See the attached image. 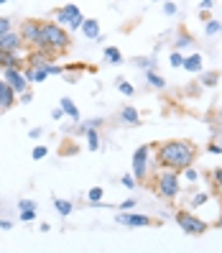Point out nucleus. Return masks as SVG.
I'll return each mask as SVG.
<instances>
[{
  "label": "nucleus",
  "instance_id": "nucleus-1",
  "mask_svg": "<svg viewBox=\"0 0 222 253\" xmlns=\"http://www.w3.org/2000/svg\"><path fill=\"white\" fill-rule=\"evenodd\" d=\"M197 156V148L194 143H189V141H166V143H161L158 148V161L164 164V167L171 171H186L191 167V161H194Z\"/></svg>",
  "mask_w": 222,
  "mask_h": 253
},
{
  "label": "nucleus",
  "instance_id": "nucleus-2",
  "mask_svg": "<svg viewBox=\"0 0 222 253\" xmlns=\"http://www.w3.org/2000/svg\"><path fill=\"white\" fill-rule=\"evenodd\" d=\"M38 46L41 49H54L62 51L69 46V34L62 31L59 23H41V36H38Z\"/></svg>",
  "mask_w": 222,
  "mask_h": 253
},
{
  "label": "nucleus",
  "instance_id": "nucleus-3",
  "mask_svg": "<svg viewBox=\"0 0 222 253\" xmlns=\"http://www.w3.org/2000/svg\"><path fill=\"white\" fill-rule=\"evenodd\" d=\"M176 225H179L186 235H202V233H207V222L202 220V217H197V215H191V212H176Z\"/></svg>",
  "mask_w": 222,
  "mask_h": 253
},
{
  "label": "nucleus",
  "instance_id": "nucleus-4",
  "mask_svg": "<svg viewBox=\"0 0 222 253\" xmlns=\"http://www.w3.org/2000/svg\"><path fill=\"white\" fill-rule=\"evenodd\" d=\"M56 21L59 26H69V28H79L84 23L82 18V10L77 5H64V8H59L56 10Z\"/></svg>",
  "mask_w": 222,
  "mask_h": 253
},
{
  "label": "nucleus",
  "instance_id": "nucleus-5",
  "mask_svg": "<svg viewBox=\"0 0 222 253\" xmlns=\"http://www.w3.org/2000/svg\"><path fill=\"white\" fill-rule=\"evenodd\" d=\"M158 192L169 200H174L179 195V176H176V171H161L158 174Z\"/></svg>",
  "mask_w": 222,
  "mask_h": 253
},
{
  "label": "nucleus",
  "instance_id": "nucleus-6",
  "mask_svg": "<svg viewBox=\"0 0 222 253\" xmlns=\"http://www.w3.org/2000/svg\"><path fill=\"white\" fill-rule=\"evenodd\" d=\"M3 82L10 87L13 92H26V77L21 74V69H5L3 72Z\"/></svg>",
  "mask_w": 222,
  "mask_h": 253
},
{
  "label": "nucleus",
  "instance_id": "nucleus-7",
  "mask_svg": "<svg viewBox=\"0 0 222 253\" xmlns=\"http://www.w3.org/2000/svg\"><path fill=\"white\" fill-rule=\"evenodd\" d=\"M146 164H148V146H141L133 154V174H136V179H143L146 176Z\"/></svg>",
  "mask_w": 222,
  "mask_h": 253
},
{
  "label": "nucleus",
  "instance_id": "nucleus-8",
  "mask_svg": "<svg viewBox=\"0 0 222 253\" xmlns=\"http://www.w3.org/2000/svg\"><path fill=\"white\" fill-rule=\"evenodd\" d=\"M115 220L120 222V225H130V228H146V225H151V217L136 215V212H120Z\"/></svg>",
  "mask_w": 222,
  "mask_h": 253
},
{
  "label": "nucleus",
  "instance_id": "nucleus-9",
  "mask_svg": "<svg viewBox=\"0 0 222 253\" xmlns=\"http://www.w3.org/2000/svg\"><path fill=\"white\" fill-rule=\"evenodd\" d=\"M38 36H41V23L38 21H26L23 28H21V41H28L38 46Z\"/></svg>",
  "mask_w": 222,
  "mask_h": 253
},
{
  "label": "nucleus",
  "instance_id": "nucleus-10",
  "mask_svg": "<svg viewBox=\"0 0 222 253\" xmlns=\"http://www.w3.org/2000/svg\"><path fill=\"white\" fill-rule=\"evenodd\" d=\"M18 46H21V36L16 31L0 36V54H18Z\"/></svg>",
  "mask_w": 222,
  "mask_h": 253
},
{
  "label": "nucleus",
  "instance_id": "nucleus-11",
  "mask_svg": "<svg viewBox=\"0 0 222 253\" xmlns=\"http://www.w3.org/2000/svg\"><path fill=\"white\" fill-rule=\"evenodd\" d=\"M13 102H16V92H13L10 87L0 80V108L8 110V108H13Z\"/></svg>",
  "mask_w": 222,
  "mask_h": 253
},
{
  "label": "nucleus",
  "instance_id": "nucleus-12",
  "mask_svg": "<svg viewBox=\"0 0 222 253\" xmlns=\"http://www.w3.org/2000/svg\"><path fill=\"white\" fill-rule=\"evenodd\" d=\"M82 31H84L87 39H97V36H100V23L90 18V21H84V23H82Z\"/></svg>",
  "mask_w": 222,
  "mask_h": 253
},
{
  "label": "nucleus",
  "instance_id": "nucleus-13",
  "mask_svg": "<svg viewBox=\"0 0 222 253\" xmlns=\"http://www.w3.org/2000/svg\"><path fill=\"white\" fill-rule=\"evenodd\" d=\"M184 69H186V72H199V69H202V56H199V54L186 56V59H184Z\"/></svg>",
  "mask_w": 222,
  "mask_h": 253
},
{
  "label": "nucleus",
  "instance_id": "nucleus-14",
  "mask_svg": "<svg viewBox=\"0 0 222 253\" xmlns=\"http://www.w3.org/2000/svg\"><path fill=\"white\" fill-rule=\"evenodd\" d=\"M18 54H0V67L5 69H18Z\"/></svg>",
  "mask_w": 222,
  "mask_h": 253
},
{
  "label": "nucleus",
  "instance_id": "nucleus-15",
  "mask_svg": "<svg viewBox=\"0 0 222 253\" xmlns=\"http://www.w3.org/2000/svg\"><path fill=\"white\" fill-rule=\"evenodd\" d=\"M62 110L69 115V118H74V121H77V118H79V113H77V108H74V102L69 100V97H64L62 100Z\"/></svg>",
  "mask_w": 222,
  "mask_h": 253
},
{
  "label": "nucleus",
  "instance_id": "nucleus-16",
  "mask_svg": "<svg viewBox=\"0 0 222 253\" xmlns=\"http://www.w3.org/2000/svg\"><path fill=\"white\" fill-rule=\"evenodd\" d=\"M105 56H108V62H110V64H120V62H123L120 51H117L115 46H108V49H105Z\"/></svg>",
  "mask_w": 222,
  "mask_h": 253
},
{
  "label": "nucleus",
  "instance_id": "nucleus-17",
  "mask_svg": "<svg viewBox=\"0 0 222 253\" xmlns=\"http://www.w3.org/2000/svg\"><path fill=\"white\" fill-rule=\"evenodd\" d=\"M54 207L59 210V215H62V217L72 215V205H69V202H64V200H54Z\"/></svg>",
  "mask_w": 222,
  "mask_h": 253
},
{
  "label": "nucleus",
  "instance_id": "nucleus-18",
  "mask_svg": "<svg viewBox=\"0 0 222 253\" xmlns=\"http://www.w3.org/2000/svg\"><path fill=\"white\" fill-rule=\"evenodd\" d=\"M123 121H128V123H138V113H136V108H123Z\"/></svg>",
  "mask_w": 222,
  "mask_h": 253
},
{
  "label": "nucleus",
  "instance_id": "nucleus-19",
  "mask_svg": "<svg viewBox=\"0 0 222 253\" xmlns=\"http://www.w3.org/2000/svg\"><path fill=\"white\" fill-rule=\"evenodd\" d=\"M87 143H90V148H92V151H95V148L100 146V138H97V130H95V128H90V130H87Z\"/></svg>",
  "mask_w": 222,
  "mask_h": 253
},
{
  "label": "nucleus",
  "instance_id": "nucleus-20",
  "mask_svg": "<svg viewBox=\"0 0 222 253\" xmlns=\"http://www.w3.org/2000/svg\"><path fill=\"white\" fill-rule=\"evenodd\" d=\"M148 82H151L153 87H161V90H164V80H161L158 74H153V72H148Z\"/></svg>",
  "mask_w": 222,
  "mask_h": 253
},
{
  "label": "nucleus",
  "instance_id": "nucleus-21",
  "mask_svg": "<svg viewBox=\"0 0 222 253\" xmlns=\"http://www.w3.org/2000/svg\"><path fill=\"white\" fill-rule=\"evenodd\" d=\"M169 62H171V67H182V64H184V56H182L179 51H174V54H171V59H169Z\"/></svg>",
  "mask_w": 222,
  "mask_h": 253
},
{
  "label": "nucleus",
  "instance_id": "nucleus-22",
  "mask_svg": "<svg viewBox=\"0 0 222 253\" xmlns=\"http://www.w3.org/2000/svg\"><path fill=\"white\" fill-rule=\"evenodd\" d=\"M102 195H105V192H102L100 187H92V189H90V200H92V202H100Z\"/></svg>",
  "mask_w": 222,
  "mask_h": 253
},
{
  "label": "nucleus",
  "instance_id": "nucleus-23",
  "mask_svg": "<svg viewBox=\"0 0 222 253\" xmlns=\"http://www.w3.org/2000/svg\"><path fill=\"white\" fill-rule=\"evenodd\" d=\"M5 34H10V21L0 18V36H5Z\"/></svg>",
  "mask_w": 222,
  "mask_h": 253
},
{
  "label": "nucleus",
  "instance_id": "nucleus-24",
  "mask_svg": "<svg viewBox=\"0 0 222 253\" xmlns=\"http://www.w3.org/2000/svg\"><path fill=\"white\" fill-rule=\"evenodd\" d=\"M217 31H220V23H217V21H210V23H207V34H210V36L217 34Z\"/></svg>",
  "mask_w": 222,
  "mask_h": 253
},
{
  "label": "nucleus",
  "instance_id": "nucleus-25",
  "mask_svg": "<svg viewBox=\"0 0 222 253\" xmlns=\"http://www.w3.org/2000/svg\"><path fill=\"white\" fill-rule=\"evenodd\" d=\"M43 156H46V148H43V146L34 148V159H36V161H38V159H43Z\"/></svg>",
  "mask_w": 222,
  "mask_h": 253
},
{
  "label": "nucleus",
  "instance_id": "nucleus-26",
  "mask_svg": "<svg viewBox=\"0 0 222 253\" xmlns=\"http://www.w3.org/2000/svg\"><path fill=\"white\" fill-rule=\"evenodd\" d=\"M18 207H21L23 212H26V210H34V202H31V200H21V205H18Z\"/></svg>",
  "mask_w": 222,
  "mask_h": 253
},
{
  "label": "nucleus",
  "instance_id": "nucleus-27",
  "mask_svg": "<svg viewBox=\"0 0 222 253\" xmlns=\"http://www.w3.org/2000/svg\"><path fill=\"white\" fill-rule=\"evenodd\" d=\"M207 200H210V197H207V195H204V192H202V195H197L194 200H191V205H194V207H197V205H202V202H207Z\"/></svg>",
  "mask_w": 222,
  "mask_h": 253
},
{
  "label": "nucleus",
  "instance_id": "nucleus-28",
  "mask_svg": "<svg viewBox=\"0 0 222 253\" xmlns=\"http://www.w3.org/2000/svg\"><path fill=\"white\" fill-rule=\"evenodd\" d=\"M189 43H191L189 36H179V39H176V46H189Z\"/></svg>",
  "mask_w": 222,
  "mask_h": 253
},
{
  "label": "nucleus",
  "instance_id": "nucleus-29",
  "mask_svg": "<svg viewBox=\"0 0 222 253\" xmlns=\"http://www.w3.org/2000/svg\"><path fill=\"white\" fill-rule=\"evenodd\" d=\"M164 13H166V16H174V13H176V5H174V3H164Z\"/></svg>",
  "mask_w": 222,
  "mask_h": 253
},
{
  "label": "nucleus",
  "instance_id": "nucleus-30",
  "mask_svg": "<svg viewBox=\"0 0 222 253\" xmlns=\"http://www.w3.org/2000/svg\"><path fill=\"white\" fill-rule=\"evenodd\" d=\"M120 92H123V95H133V87H130L128 82H120Z\"/></svg>",
  "mask_w": 222,
  "mask_h": 253
},
{
  "label": "nucleus",
  "instance_id": "nucleus-31",
  "mask_svg": "<svg viewBox=\"0 0 222 253\" xmlns=\"http://www.w3.org/2000/svg\"><path fill=\"white\" fill-rule=\"evenodd\" d=\"M184 174H186V179H189V182H194V179H197V176H199V174H197L194 169H191V167H189V169H186Z\"/></svg>",
  "mask_w": 222,
  "mask_h": 253
},
{
  "label": "nucleus",
  "instance_id": "nucleus-32",
  "mask_svg": "<svg viewBox=\"0 0 222 253\" xmlns=\"http://www.w3.org/2000/svg\"><path fill=\"white\" fill-rule=\"evenodd\" d=\"M202 82L204 84H215L217 82V74H207V77H202Z\"/></svg>",
  "mask_w": 222,
  "mask_h": 253
},
{
  "label": "nucleus",
  "instance_id": "nucleus-33",
  "mask_svg": "<svg viewBox=\"0 0 222 253\" xmlns=\"http://www.w3.org/2000/svg\"><path fill=\"white\" fill-rule=\"evenodd\" d=\"M136 64H141V67H153V59H136Z\"/></svg>",
  "mask_w": 222,
  "mask_h": 253
},
{
  "label": "nucleus",
  "instance_id": "nucleus-34",
  "mask_svg": "<svg viewBox=\"0 0 222 253\" xmlns=\"http://www.w3.org/2000/svg\"><path fill=\"white\" fill-rule=\"evenodd\" d=\"M21 217H23V220H26V222H31V220H34V217H36V212H34V210H26V212H23V215H21Z\"/></svg>",
  "mask_w": 222,
  "mask_h": 253
},
{
  "label": "nucleus",
  "instance_id": "nucleus-35",
  "mask_svg": "<svg viewBox=\"0 0 222 253\" xmlns=\"http://www.w3.org/2000/svg\"><path fill=\"white\" fill-rule=\"evenodd\" d=\"M215 182L222 187V169H215Z\"/></svg>",
  "mask_w": 222,
  "mask_h": 253
},
{
  "label": "nucleus",
  "instance_id": "nucleus-36",
  "mask_svg": "<svg viewBox=\"0 0 222 253\" xmlns=\"http://www.w3.org/2000/svg\"><path fill=\"white\" fill-rule=\"evenodd\" d=\"M210 151H212V154H222V146H217V143H212V146H210Z\"/></svg>",
  "mask_w": 222,
  "mask_h": 253
},
{
  "label": "nucleus",
  "instance_id": "nucleus-37",
  "mask_svg": "<svg viewBox=\"0 0 222 253\" xmlns=\"http://www.w3.org/2000/svg\"><path fill=\"white\" fill-rule=\"evenodd\" d=\"M199 8H202V10H204V8H212V0H202Z\"/></svg>",
  "mask_w": 222,
  "mask_h": 253
},
{
  "label": "nucleus",
  "instance_id": "nucleus-38",
  "mask_svg": "<svg viewBox=\"0 0 222 253\" xmlns=\"http://www.w3.org/2000/svg\"><path fill=\"white\" fill-rule=\"evenodd\" d=\"M28 136H31V138H38V136H41V128H34L31 133H28Z\"/></svg>",
  "mask_w": 222,
  "mask_h": 253
},
{
  "label": "nucleus",
  "instance_id": "nucleus-39",
  "mask_svg": "<svg viewBox=\"0 0 222 253\" xmlns=\"http://www.w3.org/2000/svg\"><path fill=\"white\" fill-rule=\"evenodd\" d=\"M215 225H217V228L222 230V212H220V217H217V222H215Z\"/></svg>",
  "mask_w": 222,
  "mask_h": 253
},
{
  "label": "nucleus",
  "instance_id": "nucleus-40",
  "mask_svg": "<svg viewBox=\"0 0 222 253\" xmlns=\"http://www.w3.org/2000/svg\"><path fill=\"white\" fill-rule=\"evenodd\" d=\"M220 138H222V130H220Z\"/></svg>",
  "mask_w": 222,
  "mask_h": 253
},
{
  "label": "nucleus",
  "instance_id": "nucleus-41",
  "mask_svg": "<svg viewBox=\"0 0 222 253\" xmlns=\"http://www.w3.org/2000/svg\"><path fill=\"white\" fill-rule=\"evenodd\" d=\"M220 31H222V26H220Z\"/></svg>",
  "mask_w": 222,
  "mask_h": 253
}]
</instances>
